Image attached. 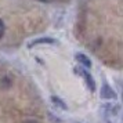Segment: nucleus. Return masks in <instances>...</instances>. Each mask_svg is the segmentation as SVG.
<instances>
[{
    "label": "nucleus",
    "mask_w": 123,
    "mask_h": 123,
    "mask_svg": "<svg viewBox=\"0 0 123 123\" xmlns=\"http://www.w3.org/2000/svg\"><path fill=\"white\" fill-rule=\"evenodd\" d=\"M37 1H47V0H37Z\"/></svg>",
    "instance_id": "6e6552de"
},
{
    "label": "nucleus",
    "mask_w": 123,
    "mask_h": 123,
    "mask_svg": "<svg viewBox=\"0 0 123 123\" xmlns=\"http://www.w3.org/2000/svg\"><path fill=\"white\" fill-rule=\"evenodd\" d=\"M75 71H76L79 75H82V76H83V79L86 80V84L89 86V89L91 90V91H94V90H95V83H94V79H93V76H91L87 71H84L83 68H76Z\"/></svg>",
    "instance_id": "f257e3e1"
},
{
    "label": "nucleus",
    "mask_w": 123,
    "mask_h": 123,
    "mask_svg": "<svg viewBox=\"0 0 123 123\" xmlns=\"http://www.w3.org/2000/svg\"><path fill=\"white\" fill-rule=\"evenodd\" d=\"M25 123H37V122H35V120H28V122H25Z\"/></svg>",
    "instance_id": "0eeeda50"
},
{
    "label": "nucleus",
    "mask_w": 123,
    "mask_h": 123,
    "mask_svg": "<svg viewBox=\"0 0 123 123\" xmlns=\"http://www.w3.org/2000/svg\"><path fill=\"white\" fill-rule=\"evenodd\" d=\"M51 101H53V104L55 106H58V108H61V109H64V111H67L68 109V106H67V104L64 102V101L61 100V98H58V97H55V95H53L51 97Z\"/></svg>",
    "instance_id": "39448f33"
},
{
    "label": "nucleus",
    "mask_w": 123,
    "mask_h": 123,
    "mask_svg": "<svg viewBox=\"0 0 123 123\" xmlns=\"http://www.w3.org/2000/svg\"><path fill=\"white\" fill-rule=\"evenodd\" d=\"M101 98H106V100H116V93L113 91L111 86H108V84H104L102 87H101Z\"/></svg>",
    "instance_id": "f03ea898"
},
{
    "label": "nucleus",
    "mask_w": 123,
    "mask_h": 123,
    "mask_svg": "<svg viewBox=\"0 0 123 123\" xmlns=\"http://www.w3.org/2000/svg\"><path fill=\"white\" fill-rule=\"evenodd\" d=\"M75 58H76L79 64H82L84 68H90V67H91V61H90V58L87 55L82 54V53H78V54L75 55Z\"/></svg>",
    "instance_id": "20e7f679"
},
{
    "label": "nucleus",
    "mask_w": 123,
    "mask_h": 123,
    "mask_svg": "<svg viewBox=\"0 0 123 123\" xmlns=\"http://www.w3.org/2000/svg\"><path fill=\"white\" fill-rule=\"evenodd\" d=\"M57 40L53 37H39V39H35L33 42H31L29 47H33V46H39V44H55Z\"/></svg>",
    "instance_id": "7ed1b4c3"
},
{
    "label": "nucleus",
    "mask_w": 123,
    "mask_h": 123,
    "mask_svg": "<svg viewBox=\"0 0 123 123\" xmlns=\"http://www.w3.org/2000/svg\"><path fill=\"white\" fill-rule=\"evenodd\" d=\"M4 31H6V28H4V22L0 19V37H3V35H4Z\"/></svg>",
    "instance_id": "423d86ee"
}]
</instances>
